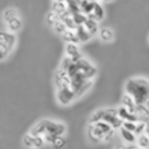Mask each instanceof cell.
<instances>
[{"instance_id":"obj_1","label":"cell","mask_w":149,"mask_h":149,"mask_svg":"<svg viewBox=\"0 0 149 149\" xmlns=\"http://www.w3.org/2000/svg\"><path fill=\"white\" fill-rule=\"evenodd\" d=\"M66 132V126L61 122L51 118H42L36 123L29 133L43 138L45 144L50 145L58 136H63Z\"/></svg>"},{"instance_id":"obj_2","label":"cell","mask_w":149,"mask_h":149,"mask_svg":"<svg viewBox=\"0 0 149 149\" xmlns=\"http://www.w3.org/2000/svg\"><path fill=\"white\" fill-rule=\"evenodd\" d=\"M126 93L134 99L137 105L146 104L149 101V81L144 78H131L125 86Z\"/></svg>"},{"instance_id":"obj_3","label":"cell","mask_w":149,"mask_h":149,"mask_svg":"<svg viewBox=\"0 0 149 149\" xmlns=\"http://www.w3.org/2000/svg\"><path fill=\"white\" fill-rule=\"evenodd\" d=\"M116 130L103 120L90 123L88 127V137L94 143L107 142L113 137Z\"/></svg>"},{"instance_id":"obj_4","label":"cell","mask_w":149,"mask_h":149,"mask_svg":"<svg viewBox=\"0 0 149 149\" xmlns=\"http://www.w3.org/2000/svg\"><path fill=\"white\" fill-rule=\"evenodd\" d=\"M97 120H103V122L107 123L114 130H118L123 125V120L118 116L116 108H105V109L96 110L91 116L89 122L94 123Z\"/></svg>"},{"instance_id":"obj_5","label":"cell","mask_w":149,"mask_h":149,"mask_svg":"<svg viewBox=\"0 0 149 149\" xmlns=\"http://www.w3.org/2000/svg\"><path fill=\"white\" fill-rule=\"evenodd\" d=\"M17 44V37L10 32L0 31V61L5 60L13 50L15 49Z\"/></svg>"},{"instance_id":"obj_6","label":"cell","mask_w":149,"mask_h":149,"mask_svg":"<svg viewBox=\"0 0 149 149\" xmlns=\"http://www.w3.org/2000/svg\"><path fill=\"white\" fill-rule=\"evenodd\" d=\"M23 144L28 149H40L45 146L43 138L40 136H36L31 133H27L23 138Z\"/></svg>"},{"instance_id":"obj_7","label":"cell","mask_w":149,"mask_h":149,"mask_svg":"<svg viewBox=\"0 0 149 149\" xmlns=\"http://www.w3.org/2000/svg\"><path fill=\"white\" fill-rule=\"evenodd\" d=\"M116 112H118V116H120V118L123 122H139L138 118L135 114L134 111H131L130 109H128L125 106H120V107L116 108Z\"/></svg>"},{"instance_id":"obj_8","label":"cell","mask_w":149,"mask_h":149,"mask_svg":"<svg viewBox=\"0 0 149 149\" xmlns=\"http://www.w3.org/2000/svg\"><path fill=\"white\" fill-rule=\"evenodd\" d=\"M104 9L102 7V5L100 4L98 1L94 2V8H93V11L91 13L87 15L88 19H95L96 22H100L104 19Z\"/></svg>"},{"instance_id":"obj_9","label":"cell","mask_w":149,"mask_h":149,"mask_svg":"<svg viewBox=\"0 0 149 149\" xmlns=\"http://www.w3.org/2000/svg\"><path fill=\"white\" fill-rule=\"evenodd\" d=\"M65 52H66V56L70 58H74V59H77V58L82 57V54L79 50L77 44L74 43H68L65 47Z\"/></svg>"},{"instance_id":"obj_10","label":"cell","mask_w":149,"mask_h":149,"mask_svg":"<svg viewBox=\"0 0 149 149\" xmlns=\"http://www.w3.org/2000/svg\"><path fill=\"white\" fill-rule=\"evenodd\" d=\"M74 32H76V35H77L78 39H79V42H87L93 37V36L86 30V28L84 27L83 25L78 26V27L76 28V30H74Z\"/></svg>"},{"instance_id":"obj_11","label":"cell","mask_w":149,"mask_h":149,"mask_svg":"<svg viewBox=\"0 0 149 149\" xmlns=\"http://www.w3.org/2000/svg\"><path fill=\"white\" fill-rule=\"evenodd\" d=\"M118 130H120V136H122V138L124 139L127 143H129V144H134V143L136 142L137 136L133 132H131V131L125 129L124 127H120Z\"/></svg>"},{"instance_id":"obj_12","label":"cell","mask_w":149,"mask_h":149,"mask_svg":"<svg viewBox=\"0 0 149 149\" xmlns=\"http://www.w3.org/2000/svg\"><path fill=\"white\" fill-rule=\"evenodd\" d=\"M6 25H7L8 31L10 32V33L15 34V32H19V30L22 29V27H23V22H22V19H19V17H17L11 19V21L7 22Z\"/></svg>"},{"instance_id":"obj_13","label":"cell","mask_w":149,"mask_h":149,"mask_svg":"<svg viewBox=\"0 0 149 149\" xmlns=\"http://www.w3.org/2000/svg\"><path fill=\"white\" fill-rule=\"evenodd\" d=\"M83 26L86 28L88 32L91 34L92 36H94L96 33H98L99 31V28H98V22H96L95 19H88L85 21V23L83 24Z\"/></svg>"},{"instance_id":"obj_14","label":"cell","mask_w":149,"mask_h":149,"mask_svg":"<svg viewBox=\"0 0 149 149\" xmlns=\"http://www.w3.org/2000/svg\"><path fill=\"white\" fill-rule=\"evenodd\" d=\"M64 2H65L66 8L70 13V15L81 11V9H80L81 0H64Z\"/></svg>"},{"instance_id":"obj_15","label":"cell","mask_w":149,"mask_h":149,"mask_svg":"<svg viewBox=\"0 0 149 149\" xmlns=\"http://www.w3.org/2000/svg\"><path fill=\"white\" fill-rule=\"evenodd\" d=\"M98 35H99V38L104 42H110L113 40V32L111 31L108 28H102L98 31Z\"/></svg>"},{"instance_id":"obj_16","label":"cell","mask_w":149,"mask_h":149,"mask_svg":"<svg viewBox=\"0 0 149 149\" xmlns=\"http://www.w3.org/2000/svg\"><path fill=\"white\" fill-rule=\"evenodd\" d=\"M61 35L63 40L65 42H68V43H79V39H78L77 35H76V32L72 31V30H65Z\"/></svg>"},{"instance_id":"obj_17","label":"cell","mask_w":149,"mask_h":149,"mask_svg":"<svg viewBox=\"0 0 149 149\" xmlns=\"http://www.w3.org/2000/svg\"><path fill=\"white\" fill-rule=\"evenodd\" d=\"M93 8H94V2H92L90 0H81L80 9H81V13H83L84 15H88L89 13H91L93 11Z\"/></svg>"},{"instance_id":"obj_18","label":"cell","mask_w":149,"mask_h":149,"mask_svg":"<svg viewBox=\"0 0 149 149\" xmlns=\"http://www.w3.org/2000/svg\"><path fill=\"white\" fill-rule=\"evenodd\" d=\"M122 103H123V106H125V107H127L128 109H130L131 111L135 112V108H136L137 104L135 103L134 99H133L129 94L125 93V95L123 96V98H122Z\"/></svg>"},{"instance_id":"obj_19","label":"cell","mask_w":149,"mask_h":149,"mask_svg":"<svg viewBox=\"0 0 149 149\" xmlns=\"http://www.w3.org/2000/svg\"><path fill=\"white\" fill-rule=\"evenodd\" d=\"M137 146L142 149H148L149 148V136L146 133L139 135L138 138H136Z\"/></svg>"},{"instance_id":"obj_20","label":"cell","mask_w":149,"mask_h":149,"mask_svg":"<svg viewBox=\"0 0 149 149\" xmlns=\"http://www.w3.org/2000/svg\"><path fill=\"white\" fill-rule=\"evenodd\" d=\"M66 4L65 2H58V1H54L52 4V11L55 13L56 15H61L62 13L66 10Z\"/></svg>"},{"instance_id":"obj_21","label":"cell","mask_w":149,"mask_h":149,"mask_svg":"<svg viewBox=\"0 0 149 149\" xmlns=\"http://www.w3.org/2000/svg\"><path fill=\"white\" fill-rule=\"evenodd\" d=\"M72 21L74 23L76 24V26H81L85 23V21L87 19V15H84L83 13H72Z\"/></svg>"},{"instance_id":"obj_22","label":"cell","mask_w":149,"mask_h":149,"mask_svg":"<svg viewBox=\"0 0 149 149\" xmlns=\"http://www.w3.org/2000/svg\"><path fill=\"white\" fill-rule=\"evenodd\" d=\"M65 143H66V141L63 136H58L52 141L50 146H51L53 149H61L65 146Z\"/></svg>"},{"instance_id":"obj_23","label":"cell","mask_w":149,"mask_h":149,"mask_svg":"<svg viewBox=\"0 0 149 149\" xmlns=\"http://www.w3.org/2000/svg\"><path fill=\"white\" fill-rule=\"evenodd\" d=\"M17 17H19V13H17V11L15 8H7L3 13V19H4L5 23L11 21V19Z\"/></svg>"},{"instance_id":"obj_24","label":"cell","mask_w":149,"mask_h":149,"mask_svg":"<svg viewBox=\"0 0 149 149\" xmlns=\"http://www.w3.org/2000/svg\"><path fill=\"white\" fill-rule=\"evenodd\" d=\"M59 21V15H56L55 13H53V11H50V13H48L47 17H46V22H47V24L49 26H53L54 24L56 23V22Z\"/></svg>"},{"instance_id":"obj_25","label":"cell","mask_w":149,"mask_h":149,"mask_svg":"<svg viewBox=\"0 0 149 149\" xmlns=\"http://www.w3.org/2000/svg\"><path fill=\"white\" fill-rule=\"evenodd\" d=\"M145 130H146V123L144 122H137L136 123V129L134 131V134L136 136H139V135L145 133Z\"/></svg>"},{"instance_id":"obj_26","label":"cell","mask_w":149,"mask_h":149,"mask_svg":"<svg viewBox=\"0 0 149 149\" xmlns=\"http://www.w3.org/2000/svg\"><path fill=\"white\" fill-rule=\"evenodd\" d=\"M52 28H53L54 31H55L56 33H58V34H62L64 31H65V30H68V29H66V27H65V25L63 24V22H61L60 19L58 22H56V23L52 26Z\"/></svg>"},{"instance_id":"obj_27","label":"cell","mask_w":149,"mask_h":149,"mask_svg":"<svg viewBox=\"0 0 149 149\" xmlns=\"http://www.w3.org/2000/svg\"><path fill=\"white\" fill-rule=\"evenodd\" d=\"M122 127H124L125 129H127V130L131 131V132L134 133L135 129H136V123L135 122H123V125Z\"/></svg>"},{"instance_id":"obj_28","label":"cell","mask_w":149,"mask_h":149,"mask_svg":"<svg viewBox=\"0 0 149 149\" xmlns=\"http://www.w3.org/2000/svg\"><path fill=\"white\" fill-rule=\"evenodd\" d=\"M116 149H142L137 145H118Z\"/></svg>"},{"instance_id":"obj_29","label":"cell","mask_w":149,"mask_h":149,"mask_svg":"<svg viewBox=\"0 0 149 149\" xmlns=\"http://www.w3.org/2000/svg\"><path fill=\"white\" fill-rule=\"evenodd\" d=\"M145 133L149 136V120L146 123V130H145Z\"/></svg>"},{"instance_id":"obj_30","label":"cell","mask_w":149,"mask_h":149,"mask_svg":"<svg viewBox=\"0 0 149 149\" xmlns=\"http://www.w3.org/2000/svg\"><path fill=\"white\" fill-rule=\"evenodd\" d=\"M101 1H103V2H110L112 0H101Z\"/></svg>"},{"instance_id":"obj_31","label":"cell","mask_w":149,"mask_h":149,"mask_svg":"<svg viewBox=\"0 0 149 149\" xmlns=\"http://www.w3.org/2000/svg\"><path fill=\"white\" fill-rule=\"evenodd\" d=\"M54 1H58V2H64V0H54Z\"/></svg>"},{"instance_id":"obj_32","label":"cell","mask_w":149,"mask_h":149,"mask_svg":"<svg viewBox=\"0 0 149 149\" xmlns=\"http://www.w3.org/2000/svg\"><path fill=\"white\" fill-rule=\"evenodd\" d=\"M90 1H92V2H96V1H98V0H90Z\"/></svg>"}]
</instances>
